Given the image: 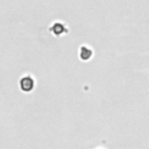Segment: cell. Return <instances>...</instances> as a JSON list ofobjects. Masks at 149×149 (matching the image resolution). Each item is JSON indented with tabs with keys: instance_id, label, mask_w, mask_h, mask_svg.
Listing matches in <instances>:
<instances>
[{
	"instance_id": "obj_1",
	"label": "cell",
	"mask_w": 149,
	"mask_h": 149,
	"mask_svg": "<svg viewBox=\"0 0 149 149\" xmlns=\"http://www.w3.org/2000/svg\"><path fill=\"white\" fill-rule=\"evenodd\" d=\"M35 86V81L34 79L30 77V76H24L20 79V88L23 91V92H30L33 91Z\"/></svg>"
},
{
	"instance_id": "obj_2",
	"label": "cell",
	"mask_w": 149,
	"mask_h": 149,
	"mask_svg": "<svg viewBox=\"0 0 149 149\" xmlns=\"http://www.w3.org/2000/svg\"><path fill=\"white\" fill-rule=\"evenodd\" d=\"M50 31H51L55 36H61V35L68 33V28H66L63 23H61V22H55V23L50 27Z\"/></svg>"
},
{
	"instance_id": "obj_3",
	"label": "cell",
	"mask_w": 149,
	"mask_h": 149,
	"mask_svg": "<svg viewBox=\"0 0 149 149\" xmlns=\"http://www.w3.org/2000/svg\"><path fill=\"white\" fill-rule=\"evenodd\" d=\"M91 57H92V50L86 45H81L79 49V58L81 61H88Z\"/></svg>"
}]
</instances>
